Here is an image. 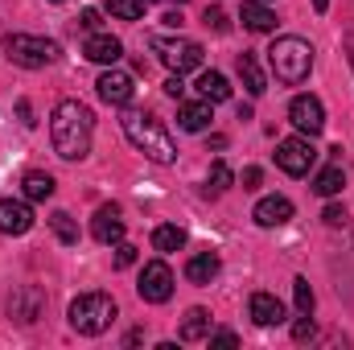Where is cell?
<instances>
[{"label": "cell", "instance_id": "obj_1", "mask_svg": "<svg viewBox=\"0 0 354 350\" xmlns=\"http://www.w3.org/2000/svg\"><path fill=\"white\" fill-rule=\"evenodd\" d=\"M91 136H95V116H91L87 103L79 99H62L50 116V140H54V153L62 161H83L91 153Z\"/></svg>", "mask_w": 354, "mask_h": 350}, {"label": "cell", "instance_id": "obj_2", "mask_svg": "<svg viewBox=\"0 0 354 350\" xmlns=\"http://www.w3.org/2000/svg\"><path fill=\"white\" fill-rule=\"evenodd\" d=\"M120 124H124V136L132 140V149H140L149 161H157V165H174V161H177L174 136L165 132V124H161L157 116H145V111H128Z\"/></svg>", "mask_w": 354, "mask_h": 350}, {"label": "cell", "instance_id": "obj_3", "mask_svg": "<svg viewBox=\"0 0 354 350\" xmlns=\"http://www.w3.org/2000/svg\"><path fill=\"white\" fill-rule=\"evenodd\" d=\"M268 66L284 87H297L313 71V46L305 37H276L272 50H268Z\"/></svg>", "mask_w": 354, "mask_h": 350}, {"label": "cell", "instance_id": "obj_4", "mask_svg": "<svg viewBox=\"0 0 354 350\" xmlns=\"http://www.w3.org/2000/svg\"><path fill=\"white\" fill-rule=\"evenodd\" d=\"M115 301L107 297V293H83V297H75L71 301V326L79 330V334H103L111 322H115Z\"/></svg>", "mask_w": 354, "mask_h": 350}, {"label": "cell", "instance_id": "obj_5", "mask_svg": "<svg viewBox=\"0 0 354 350\" xmlns=\"http://www.w3.org/2000/svg\"><path fill=\"white\" fill-rule=\"evenodd\" d=\"M4 54L17 62V66H25V71H41V66H50V62H58V42H50V37H37V33H8L4 37Z\"/></svg>", "mask_w": 354, "mask_h": 350}, {"label": "cell", "instance_id": "obj_6", "mask_svg": "<svg viewBox=\"0 0 354 350\" xmlns=\"http://www.w3.org/2000/svg\"><path fill=\"white\" fill-rule=\"evenodd\" d=\"M153 50L161 54V62L174 75H185V71H198L202 66V46L189 42V37H153Z\"/></svg>", "mask_w": 354, "mask_h": 350}, {"label": "cell", "instance_id": "obj_7", "mask_svg": "<svg viewBox=\"0 0 354 350\" xmlns=\"http://www.w3.org/2000/svg\"><path fill=\"white\" fill-rule=\"evenodd\" d=\"M317 161V149H313V136H288L276 145V165L288 177H305Z\"/></svg>", "mask_w": 354, "mask_h": 350}, {"label": "cell", "instance_id": "obj_8", "mask_svg": "<svg viewBox=\"0 0 354 350\" xmlns=\"http://www.w3.org/2000/svg\"><path fill=\"white\" fill-rule=\"evenodd\" d=\"M136 293H140V301H149V305H165V301L174 297V272H169V264L165 260L145 264Z\"/></svg>", "mask_w": 354, "mask_h": 350}, {"label": "cell", "instance_id": "obj_9", "mask_svg": "<svg viewBox=\"0 0 354 350\" xmlns=\"http://www.w3.org/2000/svg\"><path fill=\"white\" fill-rule=\"evenodd\" d=\"M288 120H292V128H297L301 136H317V132L326 128V107H322L317 95H297V99L288 103Z\"/></svg>", "mask_w": 354, "mask_h": 350}, {"label": "cell", "instance_id": "obj_10", "mask_svg": "<svg viewBox=\"0 0 354 350\" xmlns=\"http://www.w3.org/2000/svg\"><path fill=\"white\" fill-rule=\"evenodd\" d=\"M99 99L103 103H111V107H128L132 103V95H136V83H132V75H124V71H103L99 75Z\"/></svg>", "mask_w": 354, "mask_h": 350}, {"label": "cell", "instance_id": "obj_11", "mask_svg": "<svg viewBox=\"0 0 354 350\" xmlns=\"http://www.w3.org/2000/svg\"><path fill=\"white\" fill-rule=\"evenodd\" d=\"M41 309H46V293L37 288V284H25V288H17L12 293V301H8V313L17 317V322H37L41 317Z\"/></svg>", "mask_w": 354, "mask_h": 350}, {"label": "cell", "instance_id": "obj_12", "mask_svg": "<svg viewBox=\"0 0 354 350\" xmlns=\"http://www.w3.org/2000/svg\"><path fill=\"white\" fill-rule=\"evenodd\" d=\"M33 227V210L21 198H0V231L4 235H25Z\"/></svg>", "mask_w": 354, "mask_h": 350}, {"label": "cell", "instance_id": "obj_13", "mask_svg": "<svg viewBox=\"0 0 354 350\" xmlns=\"http://www.w3.org/2000/svg\"><path fill=\"white\" fill-rule=\"evenodd\" d=\"M83 54H87L91 62H99V66H115V62L124 58V46H120V37H111V33H91L87 46H83Z\"/></svg>", "mask_w": 354, "mask_h": 350}, {"label": "cell", "instance_id": "obj_14", "mask_svg": "<svg viewBox=\"0 0 354 350\" xmlns=\"http://www.w3.org/2000/svg\"><path fill=\"white\" fill-rule=\"evenodd\" d=\"M91 235L99 243H120L124 239V219H120V206H99L95 223H91Z\"/></svg>", "mask_w": 354, "mask_h": 350}, {"label": "cell", "instance_id": "obj_15", "mask_svg": "<svg viewBox=\"0 0 354 350\" xmlns=\"http://www.w3.org/2000/svg\"><path fill=\"white\" fill-rule=\"evenodd\" d=\"M252 219H256L260 227H284V223L292 219V202H288V198H280V194H272V198H260Z\"/></svg>", "mask_w": 354, "mask_h": 350}, {"label": "cell", "instance_id": "obj_16", "mask_svg": "<svg viewBox=\"0 0 354 350\" xmlns=\"http://www.w3.org/2000/svg\"><path fill=\"white\" fill-rule=\"evenodd\" d=\"M248 313H252V322H256V326H280V322H284V305H280L272 293H252Z\"/></svg>", "mask_w": 354, "mask_h": 350}, {"label": "cell", "instance_id": "obj_17", "mask_svg": "<svg viewBox=\"0 0 354 350\" xmlns=\"http://www.w3.org/2000/svg\"><path fill=\"white\" fill-rule=\"evenodd\" d=\"M239 17H243V25H248L252 33H272V29H276V12L268 8L264 0H243Z\"/></svg>", "mask_w": 354, "mask_h": 350}, {"label": "cell", "instance_id": "obj_18", "mask_svg": "<svg viewBox=\"0 0 354 350\" xmlns=\"http://www.w3.org/2000/svg\"><path fill=\"white\" fill-rule=\"evenodd\" d=\"M210 99H198V103H181V111H177V124L185 128V132H206L210 128Z\"/></svg>", "mask_w": 354, "mask_h": 350}, {"label": "cell", "instance_id": "obj_19", "mask_svg": "<svg viewBox=\"0 0 354 350\" xmlns=\"http://www.w3.org/2000/svg\"><path fill=\"white\" fill-rule=\"evenodd\" d=\"M214 276H218V256L214 252H198V256L185 260V280L189 284H210Z\"/></svg>", "mask_w": 354, "mask_h": 350}, {"label": "cell", "instance_id": "obj_20", "mask_svg": "<svg viewBox=\"0 0 354 350\" xmlns=\"http://www.w3.org/2000/svg\"><path fill=\"white\" fill-rule=\"evenodd\" d=\"M177 338H181V342H202V338H210V313H206V309H189L185 322H181V330H177Z\"/></svg>", "mask_w": 354, "mask_h": 350}, {"label": "cell", "instance_id": "obj_21", "mask_svg": "<svg viewBox=\"0 0 354 350\" xmlns=\"http://www.w3.org/2000/svg\"><path fill=\"white\" fill-rule=\"evenodd\" d=\"M235 71H239L243 87L252 91V95H264V91H268V79H264V71H260V62H256V54H239Z\"/></svg>", "mask_w": 354, "mask_h": 350}, {"label": "cell", "instance_id": "obj_22", "mask_svg": "<svg viewBox=\"0 0 354 350\" xmlns=\"http://www.w3.org/2000/svg\"><path fill=\"white\" fill-rule=\"evenodd\" d=\"M21 190H25L29 202H46V198H54V177L41 174V169H33V174H25Z\"/></svg>", "mask_w": 354, "mask_h": 350}, {"label": "cell", "instance_id": "obj_23", "mask_svg": "<svg viewBox=\"0 0 354 350\" xmlns=\"http://www.w3.org/2000/svg\"><path fill=\"white\" fill-rule=\"evenodd\" d=\"M198 95L210 99V103H223V99H231V83H227L218 71H206V75L198 79Z\"/></svg>", "mask_w": 354, "mask_h": 350}, {"label": "cell", "instance_id": "obj_24", "mask_svg": "<svg viewBox=\"0 0 354 350\" xmlns=\"http://www.w3.org/2000/svg\"><path fill=\"white\" fill-rule=\"evenodd\" d=\"M342 185H346L342 165H330V169H322V174L313 177V194H322V198H334V194H342Z\"/></svg>", "mask_w": 354, "mask_h": 350}, {"label": "cell", "instance_id": "obj_25", "mask_svg": "<svg viewBox=\"0 0 354 350\" xmlns=\"http://www.w3.org/2000/svg\"><path fill=\"white\" fill-rule=\"evenodd\" d=\"M153 248H157V252H181V248H185V231L174 227V223H161V227L153 231Z\"/></svg>", "mask_w": 354, "mask_h": 350}, {"label": "cell", "instance_id": "obj_26", "mask_svg": "<svg viewBox=\"0 0 354 350\" xmlns=\"http://www.w3.org/2000/svg\"><path fill=\"white\" fill-rule=\"evenodd\" d=\"M50 227H54V235H58L66 248H75V243H79V227H75V219H71L66 210H54V214H50Z\"/></svg>", "mask_w": 354, "mask_h": 350}, {"label": "cell", "instance_id": "obj_27", "mask_svg": "<svg viewBox=\"0 0 354 350\" xmlns=\"http://www.w3.org/2000/svg\"><path fill=\"white\" fill-rule=\"evenodd\" d=\"M107 12L120 21H140L145 17V0H107Z\"/></svg>", "mask_w": 354, "mask_h": 350}, {"label": "cell", "instance_id": "obj_28", "mask_svg": "<svg viewBox=\"0 0 354 350\" xmlns=\"http://www.w3.org/2000/svg\"><path fill=\"white\" fill-rule=\"evenodd\" d=\"M292 301H297V313H313V288H309L305 276L292 280Z\"/></svg>", "mask_w": 354, "mask_h": 350}, {"label": "cell", "instance_id": "obj_29", "mask_svg": "<svg viewBox=\"0 0 354 350\" xmlns=\"http://www.w3.org/2000/svg\"><path fill=\"white\" fill-rule=\"evenodd\" d=\"M231 185V169H227V161H214L210 165V190H227Z\"/></svg>", "mask_w": 354, "mask_h": 350}, {"label": "cell", "instance_id": "obj_30", "mask_svg": "<svg viewBox=\"0 0 354 350\" xmlns=\"http://www.w3.org/2000/svg\"><path fill=\"white\" fill-rule=\"evenodd\" d=\"M313 334H317L313 317H309V313H301V317H297V326H292V338H297V342H309Z\"/></svg>", "mask_w": 354, "mask_h": 350}, {"label": "cell", "instance_id": "obj_31", "mask_svg": "<svg viewBox=\"0 0 354 350\" xmlns=\"http://www.w3.org/2000/svg\"><path fill=\"white\" fill-rule=\"evenodd\" d=\"M132 264H136V248L120 239V243H115V268H132Z\"/></svg>", "mask_w": 354, "mask_h": 350}, {"label": "cell", "instance_id": "obj_32", "mask_svg": "<svg viewBox=\"0 0 354 350\" xmlns=\"http://www.w3.org/2000/svg\"><path fill=\"white\" fill-rule=\"evenodd\" d=\"M202 25L223 33V29H227V12H223V8H206V12H202Z\"/></svg>", "mask_w": 354, "mask_h": 350}, {"label": "cell", "instance_id": "obj_33", "mask_svg": "<svg viewBox=\"0 0 354 350\" xmlns=\"http://www.w3.org/2000/svg\"><path fill=\"white\" fill-rule=\"evenodd\" d=\"M326 223H330V227H342V223H346V210H342V206H326Z\"/></svg>", "mask_w": 354, "mask_h": 350}, {"label": "cell", "instance_id": "obj_34", "mask_svg": "<svg viewBox=\"0 0 354 350\" xmlns=\"http://www.w3.org/2000/svg\"><path fill=\"white\" fill-rule=\"evenodd\" d=\"M79 25H83V29H91V33H99V25H103V21H99V12H95V8H87Z\"/></svg>", "mask_w": 354, "mask_h": 350}, {"label": "cell", "instance_id": "obj_35", "mask_svg": "<svg viewBox=\"0 0 354 350\" xmlns=\"http://www.w3.org/2000/svg\"><path fill=\"white\" fill-rule=\"evenodd\" d=\"M260 169H256V165H252V169H243V190H260Z\"/></svg>", "mask_w": 354, "mask_h": 350}, {"label": "cell", "instance_id": "obj_36", "mask_svg": "<svg viewBox=\"0 0 354 350\" xmlns=\"http://www.w3.org/2000/svg\"><path fill=\"white\" fill-rule=\"evenodd\" d=\"M210 347H239V338H235L231 330H223V334H214V338H210Z\"/></svg>", "mask_w": 354, "mask_h": 350}, {"label": "cell", "instance_id": "obj_37", "mask_svg": "<svg viewBox=\"0 0 354 350\" xmlns=\"http://www.w3.org/2000/svg\"><path fill=\"white\" fill-rule=\"evenodd\" d=\"M165 95H174V99H181V95H185V83H181V75H174V79L165 83Z\"/></svg>", "mask_w": 354, "mask_h": 350}, {"label": "cell", "instance_id": "obj_38", "mask_svg": "<svg viewBox=\"0 0 354 350\" xmlns=\"http://www.w3.org/2000/svg\"><path fill=\"white\" fill-rule=\"evenodd\" d=\"M17 111H21V120H25V124H37V120H33V107H29V103H25V99H21V103H17Z\"/></svg>", "mask_w": 354, "mask_h": 350}, {"label": "cell", "instance_id": "obj_39", "mask_svg": "<svg viewBox=\"0 0 354 350\" xmlns=\"http://www.w3.org/2000/svg\"><path fill=\"white\" fill-rule=\"evenodd\" d=\"M313 8H317V12H326V8H330V0H313Z\"/></svg>", "mask_w": 354, "mask_h": 350}, {"label": "cell", "instance_id": "obj_40", "mask_svg": "<svg viewBox=\"0 0 354 350\" xmlns=\"http://www.w3.org/2000/svg\"><path fill=\"white\" fill-rule=\"evenodd\" d=\"M177 4H185V0H177Z\"/></svg>", "mask_w": 354, "mask_h": 350}, {"label": "cell", "instance_id": "obj_41", "mask_svg": "<svg viewBox=\"0 0 354 350\" xmlns=\"http://www.w3.org/2000/svg\"><path fill=\"white\" fill-rule=\"evenodd\" d=\"M351 62H354V54H351Z\"/></svg>", "mask_w": 354, "mask_h": 350}, {"label": "cell", "instance_id": "obj_42", "mask_svg": "<svg viewBox=\"0 0 354 350\" xmlns=\"http://www.w3.org/2000/svg\"><path fill=\"white\" fill-rule=\"evenodd\" d=\"M54 4H58V0H54Z\"/></svg>", "mask_w": 354, "mask_h": 350}, {"label": "cell", "instance_id": "obj_43", "mask_svg": "<svg viewBox=\"0 0 354 350\" xmlns=\"http://www.w3.org/2000/svg\"><path fill=\"white\" fill-rule=\"evenodd\" d=\"M145 4H149V0H145Z\"/></svg>", "mask_w": 354, "mask_h": 350}]
</instances>
